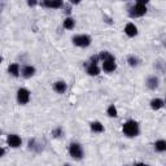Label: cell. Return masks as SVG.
Listing matches in <instances>:
<instances>
[{
  "label": "cell",
  "mask_w": 166,
  "mask_h": 166,
  "mask_svg": "<svg viewBox=\"0 0 166 166\" xmlns=\"http://www.w3.org/2000/svg\"><path fill=\"white\" fill-rule=\"evenodd\" d=\"M145 4H147V0H145V2H144V0H140V2H138V3L130 9V16H131V17H142V16H144L145 12H147Z\"/></svg>",
  "instance_id": "1"
},
{
  "label": "cell",
  "mask_w": 166,
  "mask_h": 166,
  "mask_svg": "<svg viewBox=\"0 0 166 166\" xmlns=\"http://www.w3.org/2000/svg\"><path fill=\"white\" fill-rule=\"evenodd\" d=\"M123 134L127 135V136H136L139 134V125L138 122L135 121H127L126 123L123 125Z\"/></svg>",
  "instance_id": "2"
},
{
  "label": "cell",
  "mask_w": 166,
  "mask_h": 166,
  "mask_svg": "<svg viewBox=\"0 0 166 166\" xmlns=\"http://www.w3.org/2000/svg\"><path fill=\"white\" fill-rule=\"evenodd\" d=\"M73 43L78 47H88L91 44V38L88 35H75Z\"/></svg>",
  "instance_id": "3"
},
{
  "label": "cell",
  "mask_w": 166,
  "mask_h": 166,
  "mask_svg": "<svg viewBox=\"0 0 166 166\" xmlns=\"http://www.w3.org/2000/svg\"><path fill=\"white\" fill-rule=\"evenodd\" d=\"M69 152H70V156L74 157V158L79 160L83 157V151H82V147L78 144V143H72L70 147H69Z\"/></svg>",
  "instance_id": "4"
},
{
  "label": "cell",
  "mask_w": 166,
  "mask_h": 166,
  "mask_svg": "<svg viewBox=\"0 0 166 166\" xmlns=\"http://www.w3.org/2000/svg\"><path fill=\"white\" fill-rule=\"evenodd\" d=\"M116 68H117V65H116V60H114V57H113V56H110L109 58H107V60H104V61H103V69H104L105 72L112 73V72H114V70H116Z\"/></svg>",
  "instance_id": "5"
},
{
  "label": "cell",
  "mask_w": 166,
  "mask_h": 166,
  "mask_svg": "<svg viewBox=\"0 0 166 166\" xmlns=\"http://www.w3.org/2000/svg\"><path fill=\"white\" fill-rule=\"evenodd\" d=\"M30 100V92L26 88H20L17 91V101L20 104H26Z\"/></svg>",
  "instance_id": "6"
},
{
  "label": "cell",
  "mask_w": 166,
  "mask_h": 166,
  "mask_svg": "<svg viewBox=\"0 0 166 166\" xmlns=\"http://www.w3.org/2000/svg\"><path fill=\"white\" fill-rule=\"evenodd\" d=\"M7 142H8V144H9L11 147H13V148H17V147H20V145H21V138H20L18 135H14V134H12V135H9V136H8Z\"/></svg>",
  "instance_id": "7"
},
{
  "label": "cell",
  "mask_w": 166,
  "mask_h": 166,
  "mask_svg": "<svg viewBox=\"0 0 166 166\" xmlns=\"http://www.w3.org/2000/svg\"><path fill=\"white\" fill-rule=\"evenodd\" d=\"M125 33L127 34L128 37H135L138 34V28L134 23H127L126 28H125Z\"/></svg>",
  "instance_id": "8"
},
{
  "label": "cell",
  "mask_w": 166,
  "mask_h": 166,
  "mask_svg": "<svg viewBox=\"0 0 166 166\" xmlns=\"http://www.w3.org/2000/svg\"><path fill=\"white\" fill-rule=\"evenodd\" d=\"M53 88H55V91L58 92V93H64V92L66 91V83H65L64 81H58V82H56V83L53 84Z\"/></svg>",
  "instance_id": "9"
},
{
  "label": "cell",
  "mask_w": 166,
  "mask_h": 166,
  "mask_svg": "<svg viewBox=\"0 0 166 166\" xmlns=\"http://www.w3.org/2000/svg\"><path fill=\"white\" fill-rule=\"evenodd\" d=\"M147 86L149 87L151 90H156L158 87V78L157 77H149L147 81Z\"/></svg>",
  "instance_id": "10"
},
{
  "label": "cell",
  "mask_w": 166,
  "mask_h": 166,
  "mask_svg": "<svg viewBox=\"0 0 166 166\" xmlns=\"http://www.w3.org/2000/svg\"><path fill=\"white\" fill-rule=\"evenodd\" d=\"M34 74H35V69L33 66H25L22 69V77L23 78H31Z\"/></svg>",
  "instance_id": "11"
},
{
  "label": "cell",
  "mask_w": 166,
  "mask_h": 166,
  "mask_svg": "<svg viewBox=\"0 0 166 166\" xmlns=\"http://www.w3.org/2000/svg\"><path fill=\"white\" fill-rule=\"evenodd\" d=\"M43 5H46V7H48V8H60V7H63L64 4H63V2L61 0H47V2H44L43 3Z\"/></svg>",
  "instance_id": "12"
},
{
  "label": "cell",
  "mask_w": 166,
  "mask_h": 166,
  "mask_svg": "<svg viewBox=\"0 0 166 166\" xmlns=\"http://www.w3.org/2000/svg\"><path fill=\"white\" fill-rule=\"evenodd\" d=\"M162 107H163V100H161V99H153L151 101V108L154 110H158Z\"/></svg>",
  "instance_id": "13"
},
{
  "label": "cell",
  "mask_w": 166,
  "mask_h": 166,
  "mask_svg": "<svg viewBox=\"0 0 166 166\" xmlns=\"http://www.w3.org/2000/svg\"><path fill=\"white\" fill-rule=\"evenodd\" d=\"M91 130L93 131V133H103V131H104V126L100 123V122L95 121V122H92V123H91Z\"/></svg>",
  "instance_id": "14"
},
{
  "label": "cell",
  "mask_w": 166,
  "mask_h": 166,
  "mask_svg": "<svg viewBox=\"0 0 166 166\" xmlns=\"http://www.w3.org/2000/svg\"><path fill=\"white\" fill-rule=\"evenodd\" d=\"M8 72H9L12 75L17 77V75L20 74V66L17 65V64H12V65L8 66Z\"/></svg>",
  "instance_id": "15"
},
{
  "label": "cell",
  "mask_w": 166,
  "mask_h": 166,
  "mask_svg": "<svg viewBox=\"0 0 166 166\" xmlns=\"http://www.w3.org/2000/svg\"><path fill=\"white\" fill-rule=\"evenodd\" d=\"M154 149H156L157 152H163V151H166V142H165V140H158V142H156Z\"/></svg>",
  "instance_id": "16"
},
{
  "label": "cell",
  "mask_w": 166,
  "mask_h": 166,
  "mask_svg": "<svg viewBox=\"0 0 166 166\" xmlns=\"http://www.w3.org/2000/svg\"><path fill=\"white\" fill-rule=\"evenodd\" d=\"M99 68L98 65H93V64H90V66L87 68V73H88L90 75H98L99 74Z\"/></svg>",
  "instance_id": "17"
},
{
  "label": "cell",
  "mask_w": 166,
  "mask_h": 166,
  "mask_svg": "<svg viewBox=\"0 0 166 166\" xmlns=\"http://www.w3.org/2000/svg\"><path fill=\"white\" fill-rule=\"evenodd\" d=\"M74 26H75V21L73 18H70V17H68V18L64 21V28L68 30H72Z\"/></svg>",
  "instance_id": "18"
},
{
  "label": "cell",
  "mask_w": 166,
  "mask_h": 166,
  "mask_svg": "<svg viewBox=\"0 0 166 166\" xmlns=\"http://www.w3.org/2000/svg\"><path fill=\"white\" fill-rule=\"evenodd\" d=\"M108 114H109V117H117V109L114 105H110L108 108Z\"/></svg>",
  "instance_id": "19"
},
{
  "label": "cell",
  "mask_w": 166,
  "mask_h": 166,
  "mask_svg": "<svg viewBox=\"0 0 166 166\" xmlns=\"http://www.w3.org/2000/svg\"><path fill=\"white\" fill-rule=\"evenodd\" d=\"M128 64H130L131 66H136V65H138V58H135L134 56H130V57H128Z\"/></svg>",
  "instance_id": "20"
},
{
  "label": "cell",
  "mask_w": 166,
  "mask_h": 166,
  "mask_svg": "<svg viewBox=\"0 0 166 166\" xmlns=\"http://www.w3.org/2000/svg\"><path fill=\"white\" fill-rule=\"evenodd\" d=\"M52 134H53L55 136H60V134H61V128H57V130H55Z\"/></svg>",
  "instance_id": "21"
},
{
  "label": "cell",
  "mask_w": 166,
  "mask_h": 166,
  "mask_svg": "<svg viewBox=\"0 0 166 166\" xmlns=\"http://www.w3.org/2000/svg\"><path fill=\"white\" fill-rule=\"evenodd\" d=\"M4 153H5V151L3 149V148H0V157H3V156H4Z\"/></svg>",
  "instance_id": "22"
},
{
  "label": "cell",
  "mask_w": 166,
  "mask_h": 166,
  "mask_svg": "<svg viewBox=\"0 0 166 166\" xmlns=\"http://www.w3.org/2000/svg\"><path fill=\"white\" fill-rule=\"evenodd\" d=\"M29 5H35V2H29Z\"/></svg>",
  "instance_id": "23"
},
{
  "label": "cell",
  "mask_w": 166,
  "mask_h": 166,
  "mask_svg": "<svg viewBox=\"0 0 166 166\" xmlns=\"http://www.w3.org/2000/svg\"><path fill=\"white\" fill-rule=\"evenodd\" d=\"M136 166H148V165H145V163H138Z\"/></svg>",
  "instance_id": "24"
},
{
  "label": "cell",
  "mask_w": 166,
  "mask_h": 166,
  "mask_svg": "<svg viewBox=\"0 0 166 166\" xmlns=\"http://www.w3.org/2000/svg\"><path fill=\"white\" fill-rule=\"evenodd\" d=\"M2 61H3V57H2V56H0V63H2Z\"/></svg>",
  "instance_id": "25"
}]
</instances>
